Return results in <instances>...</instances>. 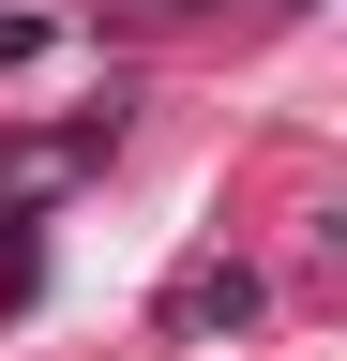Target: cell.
<instances>
[{"label": "cell", "mask_w": 347, "mask_h": 361, "mask_svg": "<svg viewBox=\"0 0 347 361\" xmlns=\"http://www.w3.org/2000/svg\"><path fill=\"white\" fill-rule=\"evenodd\" d=\"M166 316H182V331H242V316H257V271H242V256H227V271H182Z\"/></svg>", "instance_id": "obj_1"}]
</instances>
